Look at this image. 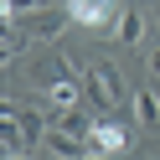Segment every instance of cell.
Segmentation results:
<instances>
[{"label":"cell","mask_w":160,"mask_h":160,"mask_svg":"<svg viewBox=\"0 0 160 160\" xmlns=\"http://www.w3.org/2000/svg\"><path fill=\"white\" fill-rule=\"evenodd\" d=\"M83 88L93 93V103H98V108H119V103L129 98V88H124V78H119V67H114V62H103V57L83 67Z\"/></svg>","instance_id":"cell-1"},{"label":"cell","mask_w":160,"mask_h":160,"mask_svg":"<svg viewBox=\"0 0 160 160\" xmlns=\"http://www.w3.org/2000/svg\"><path fill=\"white\" fill-rule=\"evenodd\" d=\"M119 0H67V21L83 26V31H108V26L119 21Z\"/></svg>","instance_id":"cell-2"},{"label":"cell","mask_w":160,"mask_h":160,"mask_svg":"<svg viewBox=\"0 0 160 160\" xmlns=\"http://www.w3.org/2000/svg\"><path fill=\"white\" fill-rule=\"evenodd\" d=\"M88 139H93L98 155H124V150L134 145V129H129V124H114V119H93V134H88Z\"/></svg>","instance_id":"cell-3"},{"label":"cell","mask_w":160,"mask_h":160,"mask_svg":"<svg viewBox=\"0 0 160 160\" xmlns=\"http://www.w3.org/2000/svg\"><path fill=\"white\" fill-rule=\"evenodd\" d=\"M129 103H134V124H139V134H160V93L134 88V93H129Z\"/></svg>","instance_id":"cell-4"},{"label":"cell","mask_w":160,"mask_h":160,"mask_svg":"<svg viewBox=\"0 0 160 160\" xmlns=\"http://www.w3.org/2000/svg\"><path fill=\"white\" fill-rule=\"evenodd\" d=\"M108 36H114L119 47H139V42H145V11L124 5V11H119V21L108 26Z\"/></svg>","instance_id":"cell-5"},{"label":"cell","mask_w":160,"mask_h":160,"mask_svg":"<svg viewBox=\"0 0 160 160\" xmlns=\"http://www.w3.org/2000/svg\"><path fill=\"white\" fill-rule=\"evenodd\" d=\"M62 26H72V21H67V11H47V5H42L36 16H26V31H31V36H47V42H52Z\"/></svg>","instance_id":"cell-6"},{"label":"cell","mask_w":160,"mask_h":160,"mask_svg":"<svg viewBox=\"0 0 160 160\" xmlns=\"http://www.w3.org/2000/svg\"><path fill=\"white\" fill-rule=\"evenodd\" d=\"M26 42H31V31H21V21H5V31H0V62H16L26 52Z\"/></svg>","instance_id":"cell-7"},{"label":"cell","mask_w":160,"mask_h":160,"mask_svg":"<svg viewBox=\"0 0 160 160\" xmlns=\"http://www.w3.org/2000/svg\"><path fill=\"white\" fill-rule=\"evenodd\" d=\"M42 11V0H0V21H26Z\"/></svg>","instance_id":"cell-8"},{"label":"cell","mask_w":160,"mask_h":160,"mask_svg":"<svg viewBox=\"0 0 160 160\" xmlns=\"http://www.w3.org/2000/svg\"><path fill=\"white\" fill-rule=\"evenodd\" d=\"M145 67H150V78H160V47H150V57H145Z\"/></svg>","instance_id":"cell-9"}]
</instances>
